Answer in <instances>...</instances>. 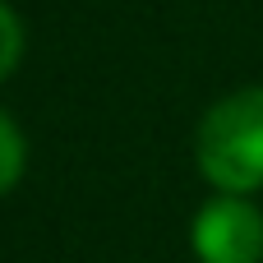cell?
Returning a JSON list of instances; mask_svg holds the SVG:
<instances>
[{"label": "cell", "instance_id": "cell-1", "mask_svg": "<svg viewBox=\"0 0 263 263\" xmlns=\"http://www.w3.org/2000/svg\"><path fill=\"white\" fill-rule=\"evenodd\" d=\"M194 162L217 194H250L263 185V83L236 88L203 111Z\"/></svg>", "mask_w": 263, "mask_h": 263}, {"label": "cell", "instance_id": "cell-2", "mask_svg": "<svg viewBox=\"0 0 263 263\" xmlns=\"http://www.w3.org/2000/svg\"><path fill=\"white\" fill-rule=\"evenodd\" d=\"M190 245L199 263H263V213L250 194H217L199 208Z\"/></svg>", "mask_w": 263, "mask_h": 263}, {"label": "cell", "instance_id": "cell-3", "mask_svg": "<svg viewBox=\"0 0 263 263\" xmlns=\"http://www.w3.org/2000/svg\"><path fill=\"white\" fill-rule=\"evenodd\" d=\"M23 166H28V139H23V129L0 111V194H9L14 185H18V176H23Z\"/></svg>", "mask_w": 263, "mask_h": 263}, {"label": "cell", "instance_id": "cell-4", "mask_svg": "<svg viewBox=\"0 0 263 263\" xmlns=\"http://www.w3.org/2000/svg\"><path fill=\"white\" fill-rule=\"evenodd\" d=\"M23 23H18V14L0 0V83L18 69V60H23Z\"/></svg>", "mask_w": 263, "mask_h": 263}]
</instances>
